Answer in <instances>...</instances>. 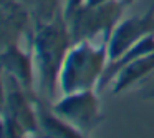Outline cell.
<instances>
[{
    "label": "cell",
    "mask_w": 154,
    "mask_h": 138,
    "mask_svg": "<svg viewBox=\"0 0 154 138\" xmlns=\"http://www.w3.org/2000/svg\"><path fill=\"white\" fill-rule=\"evenodd\" d=\"M30 47L33 52L35 70L38 73V97L47 103L57 100L58 78L63 60L73 45L63 10L50 20L38 22L30 37Z\"/></svg>",
    "instance_id": "obj_1"
},
{
    "label": "cell",
    "mask_w": 154,
    "mask_h": 138,
    "mask_svg": "<svg viewBox=\"0 0 154 138\" xmlns=\"http://www.w3.org/2000/svg\"><path fill=\"white\" fill-rule=\"evenodd\" d=\"M109 35L85 38L71 45L63 60L58 78L61 95L83 90H96L109 62Z\"/></svg>",
    "instance_id": "obj_2"
},
{
    "label": "cell",
    "mask_w": 154,
    "mask_h": 138,
    "mask_svg": "<svg viewBox=\"0 0 154 138\" xmlns=\"http://www.w3.org/2000/svg\"><path fill=\"white\" fill-rule=\"evenodd\" d=\"M126 10L121 0H113L103 5H81L71 14L65 15L73 43L85 38L111 35Z\"/></svg>",
    "instance_id": "obj_3"
},
{
    "label": "cell",
    "mask_w": 154,
    "mask_h": 138,
    "mask_svg": "<svg viewBox=\"0 0 154 138\" xmlns=\"http://www.w3.org/2000/svg\"><path fill=\"white\" fill-rule=\"evenodd\" d=\"M50 105L58 117L83 131L85 135H91L94 128H98L103 121L98 90H83L61 95V98H57Z\"/></svg>",
    "instance_id": "obj_4"
},
{
    "label": "cell",
    "mask_w": 154,
    "mask_h": 138,
    "mask_svg": "<svg viewBox=\"0 0 154 138\" xmlns=\"http://www.w3.org/2000/svg\"><path fill=\"white\" fill-rule=\"evenodd\" d=\"M154 34V5L144 15H133L128 18H121L113 28L108 40V55L109 62L128 52L133 45H136L144 37ZM108 62V63H109Z\"/></svg>",
    "instance_id": "obj_5"
},
{
    "label": "cell",
    "mask_w": 154,
    "mask_h": 138,
    "mask_svg": "<svg viewBox=\"0 0 154 138\" xmlns=\"http://www.w3.org/2000/svg\"><path fill=\"white\" fill-rule=\"evenodd\" d=\"M0 70L10 77L17 78L20 85L25 88L28 95L37 98V88H35V62H33V52L32 47L27 50L20 48L17 42L7 45L4 50L0 52Z\"/></svg>",
    "instance_id": "obj_6"
},
{
    "label": "cell",
    "mask_w": 154,
    "mask_h": 138,
    "mask_svg": "<svg viewBox=\"0 0 154 138\" xmlns=\"http://www.w3.org/2000/svg\"><path fill=\"white\" fill-rule=\"evenodd\" d=\"M35 105H37L40 131L30 138H90V135H85L83 131L60 118L51 110V105L42 100L40 97L35 100Z\"/></svg>",
    "instance_id": "obj_7"
},
{
    "label": "cell",
    "mask_w": 154,
    "mask_h": 138,
    "mask_svg": "<svg viewBox=\"0 0 154 138\" xmlns=\"http://www.w3.org/2000/svg\"><path fill=\"white\" fill-rule=\"evenodd\" d=\"M152 73H154V52L128 62L118 72V75L114 77V80H113L109 88L114 95H119L123 91L129 90L133 85L146 80Z\"/></svg>",
    "instance_id": "obj_8"
},
{
    "label": "cell",
    "mask_w": 154,
    "mask_h": 138,
    "mask_svg": "<svg viewBox=\"0 0 154 138\" xmlns=\"http://www.w3.org/2000/svg\"><path fill=\"white\" fill-rule=\"evenodd\" d=\"M27 136H30V135L15 118H12L5 111L0 113V138H27Z\"/></svg>",
    "instance_id": "obj_9"
},
{
    "label": "cell",
    "mask_w": 154,
    "mask_h": 138,
    "mask_svg": "<svg viewBox=\"0 0 154 138\" xmlns=\"http://www.w3.org/2000/svg\"><path fill=\"white\" fill-rule=\"evenodd\" d=\"M38 2H40V4H38L40 7H45V20H50L51 15H57L58 12H61V10H57L55 0H38Z\"/></svg>",
    "instance_id": "obj_10"
},
{
    "label": "cell",
    "mask_w": 154,
    "mask_h": 138,
    "mask_svg": "<svg viewBox=\"0 0 154 138\" xmlns=\"http://www.w3.org/2000/svg\"><path fill=\"white\" fill-rule=\"evenodd\" d=\"M85 0H65L63 4V15H68L71 14L73 10H76L78 7H81L83 5Z\"/></svg>",
    "instance_id": "obj_11"
},
{
    "label": "cell",
    "mask_w": 154,
    "mask_h": 138,
    "mask_svg": "<svg viewBox=\"0 0 154 138\" xmlns=\"http://www.w3.org/2000/svg\"><path fill=\"white\" fill-rule=\"evenodd\" d=\"M4 107H5V78L2 70H0V113L4 111Z\"/></svg>",
    "instance_id": "obj_12"
},
{
    "label": "cell",
    "mask_w": 154,
    "mask_h": 138,
    "mask_svg": "<svg viewBox=\"0 0 154 138\" xmlns=\"http://www.w3.org/2000/svg\"><path fill=\"white\" fill-rule=\"evenodd\" d=\"M108 2H113V0H85V5H103L108 4Z\"/></svg>",
    "instance_id": "obj_13"
},
{
    "label": "cell",
    "mask_w": 154,
    "mask_h": 138,
    "mask_svg": "<svg viewBox=\"0 0 154 138\" xmlns=\"http://www.w3.org/2000/svg\"><path fill=\"white\" fill-rule=\"evenodd\" d=\"M121 2H123V5L128 8V7H131V5H133L134 2H136V0H121Z\"/></svg>",
    "instance_id": "obj_14"
},
{
    "label": "cell",
    "mask_w": 154,
    "mask_h": 138,
    "mask_svg": "<svg viewBox=\"0 0 154 138\" xmlns=\"http://www.w3.org/2000/svg\"><path fill=\"white\" fill-rule=\"evenodd\" d=\"M27 138H30V136H27Z\"/></svg>",
    "instance_id": "obj_15"
}]
</instances>
